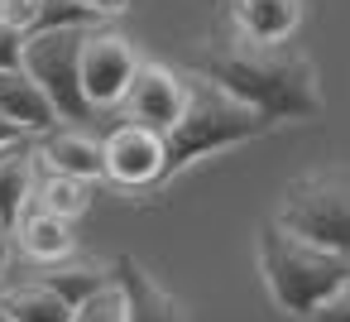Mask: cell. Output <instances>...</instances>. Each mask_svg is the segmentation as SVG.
Wrapping results in <instances>:
<instances>
[{"mask_svg":"<svg viewBox=\"0 0 350 322\" xmlns=\"http://www.w3.org/2000/svg\"><path fill=\"white\" fill-rule=\"evenodd\" d=\"M34 154L49 164V173H63V178H77V183H96V178H106L101 140H92L82 125H53L49 135H39Z\"/></svg>","mask_w":350,"mask_h":322,"instance_id":"9","label":"cell"},{"mask_svg":"<svg viewBox=\"0 0 350 322\" xmlns=\"http://www.w3.org/2000/svg\"><path fill=\"white\" fill-rule=\"evenodd\" d=\"M34 183H39V154L29 140L0 149V226L15 236L25 207L34 202Z\"/></svg>","mask_w":350,"mask_h":322,"instance_id":"12","label":"cell"},{"mask_svg":"<svg viewBox=\"0 0 350 322\" xmlns=\"http://www.w3.org/2000/svg\"><path fill=\"white\" fill-rule=\"evenodd\" d=\"M230 25H235V39L278 49L302 25V0H230Z\"/></svg>","mask_w":350,"mask_h":322,"instance_id":"11","label":"cell"},{"mask_svg":"<svg viewBox=\"0 0 350 322\" xmlns=\"http://www.w3.org/2000/svg\"><path fill=\"white\" fill-rule=\"evenodd\" d=\"M187 68L211 82L216 92H226L230 101L250 106L259 121L278 125V121H321L326 116V97L317 82L312 58L293 53V49H259L245 44L235 34L206 39L187 53Z\"/></svg>","mask_w":350,"mask_h":322,"instance_id":"1","label":"cell"},{"mask_svg":"<svg viewBox=\"0 0 350 322\" xmlns=\"http://www.w3.org/2000/svg\"><path fill=\"white\" fill-rule=\"evenodd\" d=\"M101 154H106V178L111 183H120V188H159V173H163V135L120 121L101 140Z\"/></svg>","mask_w":350,"mask_h":322,"instance_id":"8","label":"cell"},{"mask_svg":"<svg viewBox=\"0 0 350 322\" xmlns=\"http://www.w3.org/2000/svg\"><path fill=\"white\" fill-rule=\"evenodd\" d=\"M0 308H5L10 322H72V308L53 288H44L39 279L0 288Z\"/></svg>","mask_w":350,"mask_h":322,"instance_id":"16","label":"cell"},{"mask_svg":"<svg viewBox=\"0 0 350 322\" xmlns=\"http://www.w3.org/2000/svg\"><path fill=\"white\" fill-rule=\"evenodd\" d=\"M0 322H10V317H5V308H0Z\"/></svg>","mask_w":350,"mask_h":322,"instance_id":"25","label":"cell"},{"mask_svg":"<svg viewBox=\"0 0 350 322\" xmlns=\"http://www.w3.org/2000/svg\"><path fill=\"white\" fill-rule=\"evenodd\" d=\"M82 97L92 111L101 106H120L135 73H139V53L125 34H111V29H92L87 44H82Z\"/></svg>","mask_w":350,"mask_h":322,"instance_id":"6","label":"cell"},{"mask_svg":"<svg viewBox=\"0 0 350 322\" xmlns=\"http://www.w3.org/2000/svg\"><path fill=\"white\" fill-rule=\"evenodd\" d=\"M34 202L44 207V212H53L58 221H77V216H87V207H92V183H77V178H63V173H39V183H34Z\"/></svg>","mask_w":350,"mask_h":322,"instance_id":"17","label":"cell"},{"mask_svg":"<svg viewBox=\"0 0 350 322\" xmlns=\"http://www.w3.org/2000/svg\"><path fill=\"white\" fill-rule=\"evenodd\" d=\"M269 130V121H259L250 106L230 101L226 92H216L211 82H192V97H187V111L183 121L163 135V173H159V188L173 183L183 169H192L197 159L206 154H221V149H235V145H250Z\"/></svg>","mask_w":350,"mask_h":322,"instance_id":"3","label":"cell"},{"mask_svg":"<svg viewBox=\"0 0 350 322\" xmlns=\"http://www.w3.org/2000/svg\"><path fill=\"white\" fill-rule=\"evenodd\" d=\"M254 250H259L264 288H269V298H273L288 317H312L321 303H331V298L350 284V260H345V255L317 250V245L288 236V231L273 226V221L259 226Z\"/></svg>","mask_w":350,"mask_h":322,"instance_id":"2","label":"cell"},{"mask_svg":"<svg viewBox=\"0 0 350 322\" xmlns=\"http://www.w3.org/2000/svg\"><path fill=\"white\" fill-rule=\"evenodd\" d=\"M0 116H5L10 125H20L25 135H49V130L58 125L49 97L39 92V82H34L25 68L0 73Z\"/></svg>","mask_w":350,"mask_h":322,"instance_id":"13","label":"cell"},{"mask_svg":"<svg viewBox=\"0 0 350 322\" xmlns=\"http://www.w3.org/2000/svg\"><path fill=\"white\" fill-rule=\"evenodd\" d=\"M25 34L20 29H10V25H0V73H15V68H25Z\"/></svg>","mask_w":350,"mask_h":322,"instance_id":"20","label":"cell"},{"mask_svg":"<svg viewBox=\"0 0 350 322\" xmlns=\"http://www.w3.org/2000/svg\"><path fill=\"white\" fill-rule=\"evenodd\" d=\"M39 284L53 288L68 308H82L92 293L116 284V269H111V260H63V264H49L39 274Z\"/></svg>","mask_w":350,"mask_h":322,"instance_id":"15","label":"cell"},{"mask_svg":"<svg viewBox=\"0 0 350 322\" xmlns=\"http://www.w3.org/2000/svg\"><path fill=\"white\" fill-rule=\"evenodd\" d=\"M20 140H29V135H25L20 125H10L5 116H0V149H10V145H20Z\"/></svg>","mask_w":350,"mask_h":322,"instance_id":"22","label":"cell"},{"mask_svg":"<svg viewBox=\"0 0 350 322\" xmlns=\"http://www.w3.org/2000/svg\"><path fill=\"white\" fill-rule=\"evenodd\" d=\"M5 269H10V231L0 226V274H5Z\"/></svg>","mask_w":350,"mask_h":322,"instance_id":"24","label":"cell"},{"mask_svg":"<svg viewBox=\"0 0 350 322\" xmlns=\"http://www.w3.org/2000/svg\"><path fill=\"white\" fill-rule=\"evenodd\" d=\"M72 322H125V293H120V284H111V288L92 293L82 308H72Z\"/></svg>","mask_w":350,"mask_h":322,"instance_id":"18","label":"cell"},{"mask_svg":"<svg viewBox=\"0 0 350 322\" xmlns=\"http://www.w3.org/2000/svg\"><path fill=\"white\" fill-rule=\"evenodd\" d=\"M87 5H92V10H96V15L106 20V15H120V10L130 5V0H87Z\"/></svg>","mask_w":350,"mask_h":322,"instance_id":"23","label":"cell"},{"mask_svg":"<svg viewBox=\"0 0 350 322\" xmlns=\"http://www.w3.org/2000/svg\"><path fill=\"white\" fill-rule=\"evenodd\" d=\"M307 322H350V284H345V288H340L331 303H321V308H317Z\"/></svg>","mask_w":350,"mask_h":322,"instance_id":"21","label":"cell"},{"mask_svg":"<svg viewBox=\"0 0 350 322\" xmlns=\"http://www.w3.org/2000/svg\"><path fill=\"white\" fill-rule=\"evenodd\" d=\"M0 25H10L29 39L39 25V0H0Z\"/></svg>","mask_w":350,"mask_h":322,"instance_id":"19","label":"cell"},{"mask_svg":"<svg viewBox=\"0 0 350 322\" xmlns=\"http://www.w3.org/2000/svg\"><path fill=\"white\" fill-rule=\"evenodd\" d=\"M187 97H192V87H187L168 63L139 58V73H135V82H130V92H125L120 106H125V121H130V125H144V130H154V135H168V130L183 121Z\"/></svg>","mask_w":350,"mask_h":322,"instance_id":"7","label":"cell"},{"mask_svg":"<svg viewBox=\"0 0 350 322\" xmlns=\"http://www.w3.org/2000/svg\"><path fill=\"white\" fill-rule=\"evenodd\" d=\"M87 34L92 29H44V34H29V44H25V73L49 97L58 125H82L92 116V106L82 97V73H77Z\"/></svg>","mask_w":350,"mask_h":322,"instance_id":"5","label":"cell"},{"mask_svg":"<svg viewBox=\"0 0 350 322\" xmlns=\"http://www.w3.org/2000/svg\"><path fill=\"white\" fill-rule=\"evenodd\" d=\"M273 226H283L288 236H297L317 250H331V255L350 260V178L345 173L297 178L283 193V202L273 212Z\"/></svg>","mask_w":350,"mask_h":322,"instance_id":"4","label":"cell"},{"mask_svg":"<svg viewBox=\"0 0 350 322\" xmlns=\"http://www.w3.org/2000/svg\"><path fill=\"white\" fill-rule=\"evenodd\" d=\"M15 236H20V245H25V255L34 260V264H63V260H72V226L68 221H58L53 212H44L39 202H29L25 207V216H20V226H15Z\"/></svg>","mask_w":350,"mask_h":322,"instance_id":"14","label":"cell"},{"mask_svg":"<svg viewBox=\"0 0 350 322\" xmlns=\"http://www.w3.org/2000/svg\"><path fill=\"white\" fill-rule=\"evenodd\" d=\"M111 269H116V284H120V293H125V322H183L178 298H173L135 255H116Z\"/></svg>","mask_w":350,"mask_h":322,"instance_id":"10","label":"cell"}]
</instances>
